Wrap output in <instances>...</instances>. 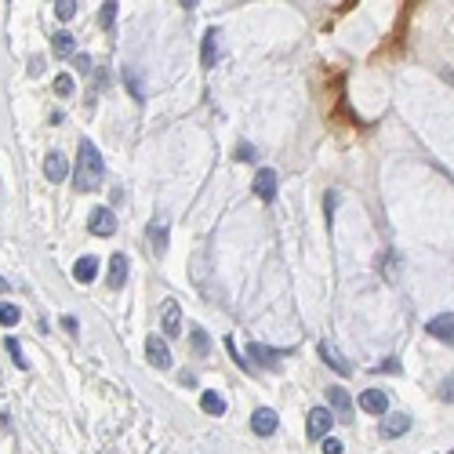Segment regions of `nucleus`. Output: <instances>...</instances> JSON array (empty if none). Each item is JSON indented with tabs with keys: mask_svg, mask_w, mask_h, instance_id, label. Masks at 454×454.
Listing matches in <instances>:
<instances>
[{
	"mask_svg": "<svg viewBox=\"0 0 454 454\" xmlns=\"http://www.w3.org/2000/svg\"><path fill=\"white\" fill-rule=\"evenodd\" d=\"M102 175H106L102 153L95 149V142H91V138H80V149H76V164H73V186H76L80 193H91V189H99Z\"/></svg>",
	"mask_w": 454,
	"mask_h": 454,
	"instance_id": "nucleus-1",
	"label": "nucleus"
},
{
	"mask_svg": "<svg viewBox=\"0 0 454 454\" xmlns=\"http://www.w3.org/2000/svg\"><path fill=\"white\" fill-rule=\"evenodd\" d=\"M182 327H186V323H182V309H178V302H175V298H168L164 305H160V331H164L160 338H175V334H182Z\"/></svg>",
	"mask_w": 454,
	"mask_h": 454,
	"instance_id": "nucleus-2",
	"label": "nucleus"
},
{
	"mask_svg": "<svg viewBox=\"0 0 454 454\" xmlns=\"http://www.w3.org/2000/svg\"><path fill=\"white\" fill-rule=\"evenodd\" d=\"M331 421H334V414L327 407H313L305 414V436H309V440H323V436L331 432Z\"/></svg>",
	"mask_w": 454,
	"mask_h": 454,
	"instance_id": "nucleus-3",
	"label": "nucleus"
},
{
	"mask_svg": "<svg viewBox=\"0 0 454 454\" xmlns=\"http://www.w3.org/2000/svg\"><path fill=\"white\" fill-rule=\"evenodd\" d=\"M145 356H149V364H153L156 371H168V367H171V349H168V338L149 334V338H145Z\"/></svg>",
	"mask_w": 454,
	"mask_h": 454,
	"instance_id": "nucleus-4",
	"label": "nucleus"
},
{
	"mask_svg": "<svg viewBox=\"0 0 454 454\" xmlns=\"http://www.w3.org/2000/svg\"><path fill=\"white\" fill-rule=\"evenodd\" d=\"M88 229L95 236H113V233H117V215H113L109 207H95L91 218H88Z\"/></svg>",
	"mask_w": 454,
	"mask_h": 454,
	"instance_id": "nucleus-5",
	"label": "nucleus"
},
{
	"mask_svg": "<svg viewBox=\"0 0 454 454\" xmlns=\"http://www.w3.org/2000/svg\"><path fill=\"white\" fill-rule=\"evenodd\" d=\"M327 403H331L327 411H334V418L352 421V400H349V393L342 385H327Z\"/></svg>",
	"mask_w": 454,
	"mask_h": 454,
	"instance_id": "nucleus-6",
	"label": "nucleus"
},
{
	"mask_svg": "<svg viewBox=\"0 0 454 454\" xmlns=\"http://www.w3.org/2000/svg\"><path fill=\"white\" fill-rule=\"evenodd\" d=\"M168 215H156L153 222H149V229H145V240H149V248H153V254H164L168 251Z\"/></svg>",
	"mask_w": 454,
	"mask_h": 454,
	"instance_id": "nucleus-7",
	"label": "nucleus"
},
{
	"mask_svg": "<svg viewBox=\"0 0 454 454\" xmlns=\"http://www.w3.org/2000/svg\"><path fill=\"white\" fill-rule=\"evenodd\" d=\"M66 175H70V160H66V153H47L44 156V178L47 182H66Z\"/></svg>",
	"mask_w": 454,
	"mask_h": 454,
	"instance_id": "nucleus-8",
	"label": "nucleus"
},
{
	"mask_svg": "<svg viewBox=\"0 0 454 454\" xmlns=\"http://www.w3.org/2000/svg\"><path fill=\"white\" fill-rule=\"evenodd\" d=\"M254 197L273 204V197H277V171H273V168H262L254 175Z\"/></svg>",
	"mask_w": 454,
	"mask_h": 454,
	"instance_id": "nucleus-9",
	"label": "nucleus"
},
{
	"mask_svg": "<svg viewBox=\"0 0 454 454\" xmlns=\"http://www.w3.org/2000/svg\"><path fill=\"white\" fill-rule=\"evenodd\" d=\"M407 429H411V414H389L378 425V432L385 436V440H396V436H403Z\"/></svg>",
	"mask_w": 454,
	"mask_h": 454,
	"instance_id": "nucleus-10",
	"label": "nucleus"
},
{
	"mask_svg": "<svg viewBox=\"0 0 454 454\" xmlns=\"http://www.w3.org/2000/svg\"><path fill=\"white\" fill-rule=\"evenodd\" d=\"M425 331H429L432 338H440V342H451V338H454V316H451V309L440 313V316H432V320L425 323Z\"/></svg>",
	"mask_w": 454,
	"mask_h": 454,
	"instance_id": "nucleus-11",
	"label": "nucleus"
},
{
	"mask_svg": "<svg viewBox=\"0 0 454 454\" xmlns=\"http://www.w3.org/2000/svg\"><path fill=\"white\" fill-rule=\"evenodd\" d=\"M95 277H99V258H95V254L76 258V266H73V280H76V284H91Z\"/></svg>",
	"mask_w": 454,
	"mask_h": 454,
	"instance_id": "nucleus-12",
	"label": "nucleus"
},
{
	"mask_svg": "<svg viewBox=\"0 0 454 454\" xmlns=\"http://www.w3.org/2000/svg\"><path fill=\"white\" fill-rule=\"evenodd\" d=\"M251 429H254V436H273L277 432V414H273L269 407H258L251 414Z\"/></svg>",
	"mask_w": 454,
	"mask_h": 454,
	"instance_id": "nucleus-13",
	"label": "nucleus"
},
{
	"mask_svg": "<svg viewBox=\"0 0 454 454\" xmlns=\"http://www.w3.org/2000/svg\"><path fill=\"white\" fill-rule=\"evenodd\" d=\"M360 407L367 414H385L389 411V396L382 393V389H367V393H360Z\"/></svg>",
	"mask_w": 454,
	"mask_h": 454,
	"instance_id": "nucleus-14",
	"label": "nucleus"
},
{
	"mask_svg": "<svg viewBox=\"0 0 454 454\" xmlns=\"http://www.w3.org/2000/svg\"><path fill=\"white\" fill-rule=\"evenodd\" d=\"M127 269H131V266H127V254H120V251H117V254L109 258V287H113V291H120V287H124Z\"/></svg>",
	"mask_w": 454,
	"mask_h": 454,
	"instance_id": "nucleus-15",
	"label": "nucleus"
},
{
	"mask_svg": "<svg viewBox=\"0 0 454 454\" xmlns=\"http://www.w3.org/2000/svg\"><path fill=\"white\" fill-rule=\"evenodd\" d=\"M248 352L254 356V364H258V367H273V364H277L280 356H284V349H269V346H258V342H251Z\"/></svg>",
	"mask_w": 454,
	"mask_h": 454,
	"instance_id": "nucleus-16",
	"label": "nucleus"
},
{
	"mask_svg": "<svg viewBox=\"0 0 454 454\" xmlns=\"http://www.w3.org/2000/svg\"><path fill=\"white\" fill-rule=\"evenodd\" d=\"M215 58H218V33H215V29H207L204 47H200V66L211 70V66H215Z\"/></svg>",
	"mask_w": 454,
	"mask_h": 454,
	"instance_id": "nucleus-17",
	"label": "nucleus"
},
{
	"mask_svg": "<svg viewBox=\"0 0 454 454\" xmlns=\"http://www.w3.org/2000/svg\"><path fill=\"white\" fill-rule=\"evenodd\" d=\"M320 356H323V364H327V367H334L342 378H346L349 371H352V367L342 360V356H338V349H334V346H327V342H320Z\"/></svg>",
	"mask_w": 454,
	"mask_h": 454,
	"instance_id": "nucleus-18",
	"label": "nucleus"
},
{
	"mask_svg": "<svg viewBox=\"0 0 454 454\" xmlns=\"http://www.w3.org/2000/svg\"><path fill=\"white\" fill-rule=\"evenodd\" d=\"M200 407H204V414H225V400L215 393V389H207V393H200Z\"/></svg>",
	"mask_w": 454,
	"mask_h": 454,
	"instance_id": "nucleus-19",
	"label": "nucleus"
},
{
	"mask_svg": "<svg viewBox=\"0 0 454 454\" xmlns=\"http://www.w3.org/2000/svg\"><path fill=\"white\" fill-rule=\"evenodd\" d=\"M124 84L131 88L135 102H145V88H142V76H138V70H135V66H124Z\"/></svg>",
	"mask_w": 454,
	"mask_h": 454,
	"instance_id": "nucleus-20",
	"label": "nucleus"
},
{
	"mask_svg": "<svg viewBox=\"0 0 454 454\" xmlns=\"http://www.w3.org/2000/svg\"><path fill=\"white\" fill-rule=\"evenodd\" d=\"M51 47H55V55L58 58H66V55H73V47H76V40L66 33V29H58V33L51 37Z\"/></svg>",
	"mask_w": 454,
	"mask_h": 454,
	"instance_id": "nucleus-21",
	"label": "nucleus"
},
{
	"mask_svg": "<svg viewBox=\"0 0 454 454\" xmlns=\"http://www.w3.org/2000/svg\"><path fill=\"white\" fill-rule=\"evenodd\" d=\"M8 352H11V360H15V367H19V371H29V360H26V356H22V342H19V338H11L8 334Z\"/></svg>",
	"mask_w": 454,
	"mask_h": 454,
	"instance_id": "nucleus-22",
	"label": "nucleus"
},
{
	"mask_svg": "<svg viewBox=\"0 0 454 454\" xmlns=\"http://www.w3.org/2000/svg\"><path fill=\"white\" fill-rule=\"evenodd\" d=\"M19 305L15 302H0V323H4V327H15V323H19Z\"/></svg>",
	"mask_w": 454,
	"mask_h": 454,
	"instance_id": "nucleus-23",
	"label": "nucleus"
},
{
	"mask_svg": "<svg viewBox=\"0 0 454 454\" xmlns=\"http://www.w3.org/2000/svg\"><path fill=\"white\" fill-rule=\"evenodd\" d=\"M55 91L62 95V99H70V95H76L73 76H70V73H58V76H55Z\"/></svg>",
	"mask_w": 454,
	"mask_h": 454,
	"instance_id": "nucleus-24",
	"label": "nucleus"
},
{
	"mask_svg": "<svg viewBox=\"0 0 454 454\" xmlns=\"http://www.w3.org/2000/svg\"><path fill=\"white\" fill-rule=\"evenodd\" d=\"M117 0H106L102 4V29H113V22H117Z\"/></svg>",
	"mask_w": 454,
	"mask_h": 454,
	"instance_id": "nucleus-25",
	"label": "nucleus"
},
{
	"mask_svg": "<svg viewBox=\"0 0 454 454\" xmlns=\"http://www.w3.org/2000/svg\"><path fill=\"white\" fill-rule=\"evenodd\" d=\"M55 15H58L62 22L73 19V15H76V0H55Z\"/></svg>",
	"mask_w": 454,
	"mask_h": 454,
	"instance_id": "nucleus-26",
	"label": "nucleus"
},
{
	"mask_svg": "<svg viewBox=\"0 0 454 454\" xmlns=\"http://www.w3.org/2000/svg\"><path fill=\"white\" fill-rule=\"evenodd\" d=\"M189 338H193V349H197V352L204 356V352H207V346H211V342H207V334H204V327H189Z\"/></svg>",
	"mask_w": 454,
	"mask_h": 454,
	"instance_id": "nucleus-27",
	"label": "nucleus"
},
{
	"mask_svg": "<svg viewBox=\"0 0 454 454\" xmlns=\"http://www.w3.org/2000/svg\"><path fill=\"white\" fill-rule=\"evenodd\" d=\"M258 153H254V145H248V142H240L236 145V160H254Z\"/></svg>",
	"mask_w": 454,
	"mask_h": 454,
	"instance_id": "nucleus-28",
	"label": "nucleus"
},
{
	"mask_svg": "<svg viewBox=\"0 0 454 454\" xmlns=\"http://www.w3.org/2000/svg\"><path fill=\"white\" fill-rule=\"evenodd\" d=\"M323 454H342V444H338L334 436H327V440H323Z\"/></svg>",
	"mask_w": 454,
	"mask_h": 454,
	"instance_id": "nucleus-29",
	"label": "nucleus"
},
{
	"mask_svg": "<svg viewBox=\"0 0 454 454\" xmlns=\"http://www.w3.org/2000/svg\"><path fill=\"white\" fill-rule=\"evenodd\" d=\"M62 327H66L70 334H80V323H76V316H62Z\"/></svg>",
	"mask_w": 454,
	"mask_h": 454,
	"instance_id": "nucleus-30",
	"label": "nucleus"
},
{
	"mask_svg": "<svg viewBox=\"0 0 454 454\" xmlns=\"http://www.w3.org/2000/svg\"><path fill=\"white\" fill-rule=\"evenodd\" d=\"M76 70L88 73V70H91V58H88V55H76Z\"/></svg>",
	"mask_w": 454,
	"mask_h": 454,
	"instance_id": "nucleus-31",
	"label": "nucleus"
}]
</instances>
